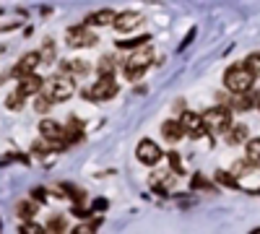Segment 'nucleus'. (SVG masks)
Instances as JSON below:
<instances>
[{
	"mask_svg": "<svg viewBox=\"0 0 260 234\" xmlns=\"http://www.w3.org/2000/svg\"><path fill=\"white\" fill-rule=\"evenodd\" d=\"M18 234H45V226L37 224V221H21Z\"/></svg>",
	"mask_w": 260,
	"mask_h": 234,
	"instance_id": "nucleus-32",
	"label": "nucleus"
},
{
	"mask_svg": "<svg viewBox=\"0 0 260 234\" xmlns=\"http://www.w3.org/2000/svg\"><path fill=\"white\" fill-rule=\"evenodd\" d=\"M226 107L232 112H247V110H255V96L252 94H234V99H229Z\"/></svg>",
	"mask_w": 260,
	"mask_h": 234,
	"instance_id": "nucleus-18",
	"label": "nucleus"
},
{
	"mask_svg": "<svg viewBox=\"0 0 260 234\" xmlns=\"http://www.w3.org/2000/svg\"><path fill=\"white\" fill-rule=\"evenodd\" d=\"M107 206H110V203H107V198H96L91 208L96 211V214H102V211H107Z\"/></svg>",
	"mask_w": 260,
	"mask_h": 234,
	"instance_id": "nucleus-36",
	"label": "nucleus"
},
{
	"mask_svg": "<svg viewBox=\"0 0 260 234\" xmlns=\"http://www.w3.org/2000/svg\"><path fill=\"white\" fill-rule=\"evenodd\" d=\"M39 57H42V65H50V62H55V42L47 39L45 47L39 50Z\"/></svg>",
	"mask_w": 260,
	"mask_h": 234,
	"instance_id": "nucleus-30",
	"label": "nucleus"
},
{
	"mask_svg": "<svg viewBox=\"0 0 260 234\" xmlns=\"http://www.w3.org/2000/svg\"><path fill=\"white\" fill-rule=\"evenodd\" d=\"M201 117H203V125H206V133H211V136H224L234 125V112L226 104H216V107L206 110Z\"/></svg>",
	"mask_w": 260,
	"mask_h": 234,
	"instance_id": "nucleus-3",
	"label": "nucleus"
},
{
	"mask_svg": "<svg viewBox=\"0 0 260 234\" xmlns=\"http://www.w3.org/2000/svg\"><path fill=\"white\" fill-rule=\"evenodd\" d=\"M115 11H110V8H104V11H94L89 18L83 21L86 26H112V21H115Z\"/></svg>",
	"mask_w": 260,
	"mask_h": 234,
	"instance_id": "nucleus-17",
	"label": "nucleus"
},
{
	"mask_svg": "<svg viewBox=\"0 0 260 234\" xmlns=\"http://www.w3.org/2000/svg\"><path fill=\"white\" fill-rule=\"evenodd\" d=\"M148 39H151L148 34H141V37H133V39H120V42H117V47H120V50H125V47H127V50L148 47Z\"/></svg>",
	"mask_w": 260,
	"mask_h": 234,
	"instance_id": "nucleus-24",
	"label": "nucleus"
},
{
	"mask_svg": "<svg viewBox=\"0 0 260 234\" xmlns=\"http://www.w3.org/2000/svg\"><path fill=\"white\" fill-rule=\"evenodd\" d=\"M161 138L167 143H180L185 138V130H182L180 120H164L161 122Z\"/></svg>",
	"mask_w": 260,
	"mask_h": 234,
	"instance_id": "nucleus-15",
	"label": "nucleus"
},
{
	"mask_svg": "<svg viewBox=\"0 0 260 234\" xmlns=\"http://www.w3.org/2000/svg\"><path fill=\"white\" fill-rule=\"evenodd\" d=\"M154 65V50L151 47H138V50H133L125 60H122V76L127 78V81H138L141 76H146V71Z\"/></svg>",
	"mask_w": 260,
	"mask_h": 234,
	"instance_id": "nucleus-1",
	"label": "nucleus"
},
{
	"mask_svg": "<svg viewBox=\"0 0 260 234\" xmlns=\"http://www.w3.org/2000/svg\"><path fill=\"white\" fill-rule=\"evenodd\" d=\"M42 94L50 96L55 104L57 102H68L73 94H76V78L71 76H65V73H55L50 78H45V86H42Z\"/></svg>",
	"mask_w": 260,
	"mask_h": 234,
	"instance_id": "nucleus-4",
	"label": "nucleus"
},
{
	"mask_svg": "<svg viewBox=\"0 0 260 234\" xmlns=\"http://www.w3.org/2000/svg\"><path fill=\"white\" fill-rule=\"evenodd\" d=\"M245 159H247L255 169H260V138H250V141L245 143Z\"/></svg>",
	"mask_w": 260,
	"mask_h": 234,
	"instance_id": "nucleus-21",
	"label": "nucleus"
},
{
	"mask_svg": "<svg viewBox=\"0 0 260 234\" xmlns=\"http://www.w3.org/2000/svg\"><path fill=\"white\" fill-rule=\"evenodd\" d=\"M42 86H45V78L42 76H37V73H31V76H24V78H18V86H16V91L21 94V96H37L39 91H42Z\"/></svg>",
	"mask_w": 260,
	"mask_h": 234,
	"instance_id": "nucleus-12",
	"label": "nucleus"
},
{
	"mask_svg": "<svg viewBox=\"0 0 260 234\" xmlns=\"http://www.w3.org/2000/svg\"><path fill=\"white\" fill-rule=\"evenodd\" d=\"M71 211H73V216H78L81 221H86V219L91 216V208L86 206V203H73V208H71Z\"/></svg>",
	"mask_w": 260,
	"mask_h": 234,
	"instance_id": "nucleus-34",
	"label": "nucleus"
},
{
	"mask_svg": "<svg viewBox=\"0 0 260 234\" xmlns=\"http://www.w3.org/2000/svg\"><path fill=\"white\" fill-rule=\"evenodd\" d=\"M65 42H68V47L73 50H81V47H94L99 37L86 26V24H78V26H71L68 29V37H65Z\"/></svg>",
	"mask_w": 260,
	"mask_h": 234,
	"instance_id": "nucleus-7",
	"label": "nucleus"
},
{
	"mask_svg": "<svg viewBox=\"0 0 260 234\" xmlns=\"http://www.w3.org/2000/svg\"><path fill=\"white\" fill-rule=\"evenodd\" d=\"M255 110H260V91L255 94Z\"/></svg>",
	"mask_w": 260,
	"mask_h": 234,
	"instance_id": "nucleus-37",
	"label": "nucleus"
},
{
	"mask_svg": "<svg viewBox=\"0 0 260 234\" xmlns=\"http://www.w3.org/2000/svg\"><path fill=\"white\" fill-rule=\"evenodd\" d=\"M99 224H102V219H86V221H78V224L71 229V234H96V231H99Z\"/></svg>",
	"mask_w": 260,
	"mask_h": 234,
	"instance_id": "nucleus-22",
	"label": "nucleus"
},
{
	"mask_svg": "<svg viewBox=\"0 0 260 234\" xmlns=\"http://www.w3.org/2000/svg\"><path fill=\"white\" fill-rule=\"evenodd\" d=\"M175 172L167 166V169H156L154 175H151V180H148V185H151V190H154L156 195H169V187L175 185Z\"/></svg>",
	"mask_w": 260,
	"mask_h": 234,
	"instance_id": "nucleus-10",
	"label": "nucleus"
},
{
	"mask_svg": "<svg viewBox=\"0 0 260 234\" xmlns=\"http://www.w3.org/2000/svg\"><path fill=\"white\" fill-rule=\"evenodd\" d=\"M252 172V164L247 161V159H237V161H232V175L240 180V177H245V175H250Z\"/></svg>",
	"mask_w": 260,
	"mask_h": 234,
	"instance_id": "nucleus-29",
	"label": "nucleus"
},
{
	"mask_svg": "<svg viewBox=\"0 0 260 234\" xmlns=\"http://www.w3.org/2000/svg\"><path fill=\"white\" fill-rule=\"evenodd\" d=\"M213 182H219L221 187H229V190H240V182H237V177L232 172H226V169H219V172L213 175Z\"/></svg>",
	"mask_w": 260,
	"mask_h": 234,
	"instance_id": "nucleus-23",
	"label": "nucleus"
},
{
	"mask_svg": "<svg viewBox=\"0 0 260 234\" xmlns=\"http://www.w3.org/2000/svg\"><path fill=\"white\" fill-rule=\"evenodd\" d=\"M52 107H55V102H52L50 96H45L42 91H39V94L34 96V110H37L39 115H47V112H50Z\"/></svg>",
	"mask_w": 260,
	"mask_h": 234,
	"instance_id": "nucleus-26",
	"label": "nucleus"
},
{
	"mask_svg": "<svg viewBox=\"0 0 260 234\" xmlns=\"http://www.w3.org/2000/svg\"><path fill=\"white\" fill-rule=\"evenodd\" d=\"M39 65H42L39 50H37V52H26V55L21 57V60L16 62V65L11 68V73H8V76H13V78L18 81V78H24V76H31V73H34V71H37Z\"/></svg>",
	"mask_w": 260,
	"mask_h": 234,
	"instance_id": "nucleus-8",
	"label": "nucleus"
},
{
	"mask_svg": "<svg viewBox=\"0 0 260 234\" xmlns=\"http://www.w3.org/2000/svg\"><path fill=\"white\" fill-rule=\"evenodd\" d=\"M190 185H192L195 190H216V187H213V182H211L203 172H195V175H192V180H190Z\"/></svg>",
	"mask_w": 260,
	"mask_h": 234,
	"instance_id": "nucleus-31",
	"label": "nucleus"
},
{
	"mask_svg": "<svg viewBox=\"0 0 260 234\" xmlns=\"http://www.w3.org/2000/svg\"><path fill=\"white\" fill-rule=\"evenodd\" d=\"M68 231V219L62 214H52L45 224V234H65Z\"/></svg>",
	"mask_w": 260,
	"mask_h": 234,
	"instance_id": "nucleus-20",
	"label": "nucleus"
},
{
	"mask_svg": "<svg viewBox=\"0 0 260 234\" xmlns=\"http://www.w3.org/2000/svg\"><path fill=\"white\" fill-rule=\"evenodd\" d=\"M136 159H138L141 164H146V166H156V164L164 159V151H161V146H159L156 141L143 138V141H138V146H136Z\"/></svg>",
	"mask_w": 260,
	"mask_h": 234,
	"instance_id": "nucleus-6",
	"label": "nucleus"
},
{
	"mask_svg": "<svg viewBox=\"0 0 260 234\" xmlns=\"http://www.w3.org/2000/svg\"><path fill=\"white\" fill-rule=\"evenodd\" d=\"M31 154L37 156V159H42V161H45V166H52L50 161L57 156V151H55V148H52V143H47V141H34L31 143Z\"/></svg>",
	"mask_w": 260,
	"mask_h": 234,
	"instance_id": "nucleus-16",
	"label": "nucleus"
},
{
	"mask_svg": "<svg viewBox=\"0 0 260 234\" xmlns=\"http://www.w3.org/2000/svg\"><path fill=\"white\" fill-rule=\"evenodd\" d=\"M47 198H50V190H47V187H34V190H31V200H34L37 206L47 203Z\"/></svg>",
	"mask_w": 260,
	"mask_h": 234,
	"instance_id": "nucleus-33",
	"label": "nucleus"
},
{
	"mask_svg": "<svg viewBox=\"0 0 260 234\" xmlns=\"http://www.w3.org/2000/svg\"><path fill=\"white\" fill-rule=\"evenodd\" d=\"M180 125H182V130L187 138H203L206 136V125H203V117L198 112H182L180 117Z\"/></svg>",
	"mask_w": 260,
	"mask_h": 234,
	"instance_id": "nucleus-9",
	"label": "nucleus"
},
{
	"mask_svg": "<svg viewBox=\"0 0 260 234\" xmlns=\"http://www.w3.org/2000/svg\"><path fill=\"white\" fill-rule=\"evenodd\" d=\"M245 65L255 73V76H260V52H252V55H247L245 57Z\"/></svg>",
	"mask_w": 260,
	"mask_h": 234,
	"instance_id": "nucleus-35",
	"label": "nucleus"
},
{
	"mask_svg": "<svg viewBox=\"0 0 260 234\" xmlns=\"http://www.w3.org/2000/svg\"><path fill=\"white\" fill-rule=\"evenodd\" d=\"M117 91H120V86H117L115 76H99V81H94L89 89H83V96L94 104H102V102L115 99Z\"/></svg>",
	"mask_w": 260,
	"mask_h": 234,
	"instance_id": "nucleus-5",
	"label": "nucleus"
},
{
	"mask_svg": "<svg viewBox=\"0 0 260 234\" xmlns=\"http://www.w3.org/2000/svg\"><path fill=\"white\" fill-rule=\"evenodd\" d=\"M141 24H143V16H141V13H136V11H122V13H117V16H115V21H112V26H115L120 34H130V31H136Z\"/></svg>",
	"mask_w": 260,
	"mask_h": 234,
	"instance_id": "nucleus-11",
	"label": "nucleus"
},
{
	"mask_svg": "<svg viewBox=\"0 0 260 234\" xmlns=\"http://www.w3.org/2000/svg\"><path fill=\"white\" fill-rule=\"evenodd\" d=\"M257 193H260V190H257Z\"/></svg>",
	"mask_w": 260,
	"mask_h": 234,
	"instance_id": "nucleus-38",
	"label": "nucleus"
},
{
	"mask_svg": "<svg viewBox=\"0 0 260 234\" xmlns=\"http://www.w3.org/2000/svg\"><path fill=\"white\" fill-rule=\"evenodd\" d=\"M167 161H169V169H172V172H175L177 177L187 172V169H185V164H182V156H180L177 151H169V154H167Z\"/></svg>",
	"mask_w": 260,
	"mask_h": 234,
	"instance_id": "nucleus-27",
	"label": "nucleus"
},
{
	"mask_svg": "<svg viewBox=\"0 0 260 234\" xmlns=\"http://www.w3.org/2000/svg\"><path fill=\"white\" fill-rule=\"evenodd\" d=\"M247 141H250V127L245 122H234L224 133V143L226 146H245Z\"/></svg>",
	"mask_w": 260,
	"mask_h": 234,
	"instance_id": "nucleus-13",
	"label": "nucleus"
},
{
	"mask_svg": "<svg viewBox=\"0 0 260 234\" xmlns=\"http://www.w3.org/2000/svg\"><path fill=\"white\" fill-rule=\"evenodd\" d=\"M24 102H26V96H21L18 91H13V94L6 96V110H11V112H21V110H24Z\"/></svg>",
	"mask_w": 260,
	"mask_h": 234,
	"instance_id": "nucleus-28",
	"label": "nucleus"
},
{
	"mask_svg": "<svg viewBox=\"0 0 260 234\" xmlns=\"http://www.w3.org/2000/svg\"><path fill=\"white\" fill-rule=\"evenodd\" d=\"M115 68H117V62H115L112 55H104V57H99V62H96V73H99V76H112Z\"/></svg>",
	"mask_w": 260,
	"mask_h": 234,
	"instance_id": "nucleus-25",
	"label": "nucleus"
},
{
	"mask_svg": "<svg viewBox=\"0 0 260 234\" xmlns=\"http://www.w3.org/2000/svg\"><path fill=\"white\" fill-rule=\"evenodd\" d=\"M39 214V206L31 200V198H26V200H18V206H16V216L21 219V221H34V216Z\"/></svg>",
	"mask_w": 260,
	"mask_h": 234,
	"instance_id": "nucleus-19",
	"label": "nucleus"
},
{
	"mask_svg": "<svg viewBox=\"0 0 260 234\" xmlns=\"http://www.w3.org/2000/svg\"><path fill=\"white\" fill-rule=\"evenodd\" d=\"M60 73L71 76V78H83V76L91 73V68H89L86 60H62L60 62Z\"/></svg>",
	"mask_w": 260,
	"mask_h": 234,
	"instance_id": "nucleus-14",
	"label": "nucleus"
},
{
	"mask_svg": "<svg viewBox=\"0 0 260 234\" xmlns=\"http://www.w3.org/2000/svg\"><path fill=\"white\" fill-rule=\"evenodd\" d=\"M255 73L245 65V62H237L232 65L226 73H224V86L232 91V94H250L252 86H255Z\"/></svg>",
	"mask_w": 260,
	"mask_h": 234,
	"instance_id": "nucleus-2",
	"label": "nucleus"
}]
</instances>
